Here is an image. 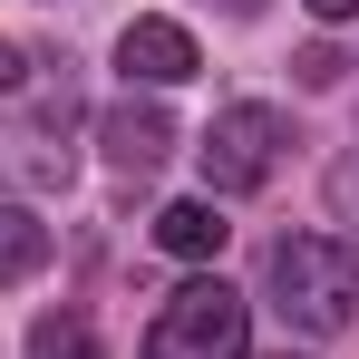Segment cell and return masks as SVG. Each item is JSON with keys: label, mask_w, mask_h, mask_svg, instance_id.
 I'll return each mask as SVG.
<instances>
[{"label": "cell", "mask_w": 359, "mask_h": 359, "mask_svg": "<svg viewBox=\"0 0 359 359\" xmlns=\"http://www.w3.org/2000/svg\"><path fill=\"white\" fill-rule=\"evenodd\" d=\"M97 146H107L117 175H156V165L175 156V117H165L156 97H117V107L97 117Z\"/></svg>", "instance_id": "277c9868"}, {"label": "cell", "mask_w": 359, "mask_h": 359, "mask_svg": "<svg viewBox=\"0 0 359 359\" xmlns=\"http://www.w3.org/2000/svg\"><path fill=\"white\" fill-rule=\"evenodd\" d=\"M282 359H301V350H282Z\"/></svg>", "instance_id": "5bb4252c"}, {"label": "cell", "mask_w": 359, "mask_h": 359, "mask_svg": "<svg viewBox=\"0 0 359 359\" xmlns=\"http://www.w3.org/2000/svg\"><path fill=\"white\" fill-rule=\"evenodd\" d=\"M282 146H292V126H282V107H262V97H243V107H224V117L204 126V184L214 194H252V184L282 165Z\"/></svg>", "instance_id": "3957f363"}, {"label": "cell", "mask_w": 359, "mask_h": 359, "mask_svg": "<svg viewBox=\"0 0 359 359\" xmlns=\"http://www.w3.org/2000/svg\"><path fill=\"white\" fill-rule=\"evenodd\" d=\"M29 350L39 359H97V330H88V311H39Z\"/></svg>", "instance_id": "ba28073f"}, {"label": "cell", "mask_w": 359, "mask_h": 359, "mask_svg": "<svg viewBox=\"0 0 359 359\" xmlns=\"http://www.w3.org/2000/svg\"><path fill=\"white\" fill-rule=\"evenodd\" d=\"M330 204L359 224V156H340V165H330Z\"/></svg>", "instance_id": "30bf717a"}, {"label": "cell", "mask_w": 359, "mask_h": 359, "mask_svg": "<svg viewBox=\"0 0 359 359\" xmlns=\"http://www.w3.org/2000/svg\"><path fill=\"white\" fill-rule=\"evenodd\" d=\"M252 340V320H243V292L224 272H194L165 311H156V330H146V359H243Z\"/></svg>", "instance_id": "7a4b0ae2"}, {"label": "cell", "mask_w": 359, "mask_h": 359, "mask_svg": "<svg viewBox=\"0 0 359 359\" xmlns=\"http://www.w3.org/2000/svg\"><path fill=\"white\" fill-rule=\"evenodd\" d=\"M20 78H29V68H20V39H10V29H0V97H10V88H20Z\"/></svg>", "instance_id": "7c38bea8"}, {"label": "cell", "mask_w": 359, "mask_h": 359, "mask_svg": "<svg viewBox=\"0 0 359 359\" xmlns=\"http://www.w3.org/2000/svg\"><path fill=\"white\" fill-rule=\"evenodd\" d=\"M311 20H359V0H311Z\"/></svg>", "instance_id": "4fadbf2b"}, {"label": "cell", "mask_w": 359, "mask_h": 359, "mask_svg": "<svg viewBox=\"0 0 359 359\" xmlns=\"http://www.w3.org/2000/svg\"><path fill=\"white\" fill-rule=\"evenodd\" d=\"M117 68H126V78H146V88H184V78L204 68V49H194V29H184V20H126Z\"/></svg>", "instance_id": "5b68a950"}, {"label": "cell", "mask_w": 359, "mask_h": 359, "mask_svg": "<svg viewBox=\"0 0 359 359\" xmlns=\"http://www.w3.org/2000/svg\"><path fill=\"white\" fill-rule=\"evenodd\" d=\"M0 175H29V184H59L68 175V146L49 156L39 136H0Z\"/></svg>", "instance_id": "9c48e42d"}, {"label": "cell", "mask_w": 359, "mask_h": 359, "mask_svg": "<svg viewBox=\"0 0 359 359\" xmlns=\"http://www.w3.org/2000/svg\"><path fill=\"white\" fill-rule=\"evenodd\" d=\"M224 233H233V224L214 214V194H184V204H165V214H156V243H165L175 262H214V252H224Z\"/></svg>", "instance_id": "8992f818"}, {"label": "cell", "mask_w": 359, "mask_h": 359, "mask_svg": "<svg viewBox=\"0 0 359 359\" xmlns=\"http://www.w3.org/2000/svg\"><path fill=\"white\" fill-rule=\"evenodd\" d=\"M272 292L301 330H350L359 320V252L330 233H282L272 243Z\"/></svg>", "instance_id": "6da1fadb"}, {"label": "cell", "mask_w": 359, "mask_h": 359, "mask_svg": "<svg viewBox=\"0 0 359 359\" xmlns=\"http://www.w3.org/2000/svg\"><path fill=\"white\" fill-rule=\"evenodd\" d=\"M39 262H49V224H39L29 204H0V292H10V282H29Z\"/></svg>", "instance_id": "52a82bcc"}, {"label": "cell", "mask_w": 359, "mask_h": 359, "mask_svg": "<svg viewBox=\"0 0 359 359\" xmlns=\"http://www.w3.org/2000/svg\"><path fill=\"white\" fill-rule=\"evenodd\" d=\"M340 68H350V59H340V49H301V88H330Z\"/></svg>", "instance_id": "8fae6325"}]
</instances>
